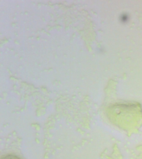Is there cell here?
<instances>
[{
  "mask_svg": "<svg viewBox=\"0 0 142 159\" xmlns=\"http://www.w3.org/2000/svg\"><path fill=\"white\" fill-rule=\"evenodd\" d=\"M2 159H21L18 157L15 156V155H8L3 157Z\"/></svg>",
  "mask_w": 142,
  "mask_h": 159,
  "instance_id": "6da1fadb",
  "label": "cell"
}]
</instances>
